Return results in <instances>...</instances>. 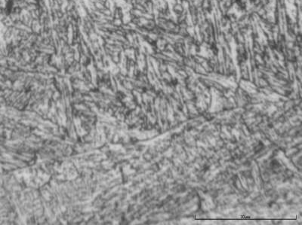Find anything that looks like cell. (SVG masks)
<instances>
[{"label":"cell","instance_id":"obj_1","mask_svg":"<svg viewBox=\"0 0 302 225\" xmlns=\"http://www.w3.org/2000/svg\"><path fill=\"white\" fill-rule=\"evenodd\" d=\"M13 2L11 0H8V2L6 3V5H5V12L6 14H10L12 11V8H13Z\"/></svg>","mask_w":302,"mask_h":225}]
</instances>
